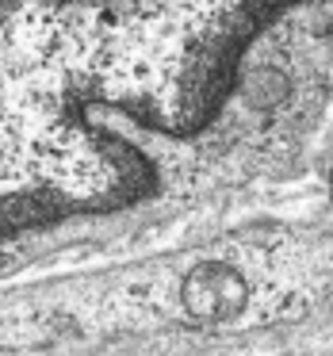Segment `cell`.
I'll list each match as a JSON object with an SVG mask.
<instances>
[{
    "instance_id": "obj_1",
    "label": "cell",
    "mask_w": 333,
    "mask_h": 356,
    "mask_svg": "<svg viewBox=\"0 0 333 356\" xmlns=\"http://www.w3.org/2000/svg\"><path fill=\"white\" fill-rule=\"evenodd\" d=\"M77 96L42 0H0V234L123 188V157L96 146Z\"/></svg>"
}]
</instances>
